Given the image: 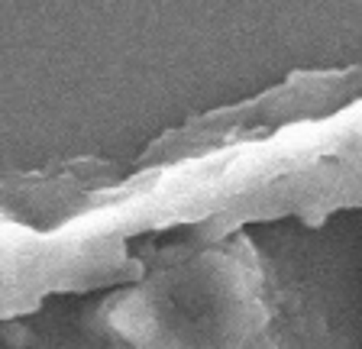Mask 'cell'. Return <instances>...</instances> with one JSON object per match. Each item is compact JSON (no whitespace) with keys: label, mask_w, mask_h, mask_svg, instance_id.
I'll list each match as a JSON object with an SVG mask.
<instances>
[{"label":"cell","mask_w":362,"mask_h":349,"mask_svg":"<svg viewBox=\"0 0 362 349\" xmlns=\"http://www.w3.org/2000/svg\"><path fill=\"white\" fill-rule=\"evenodd\" d=\"M104 320L120 349H281L262 259L243 233L158 252Z\"/></svg>","instance_id":"1"}]
</instances>
